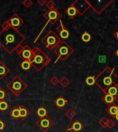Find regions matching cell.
<instances>
[{
	"label": "cell",
	"mask_w": 118,
	"mask_h": 132,
	"mask_svg": "<svg viewBox=\"0 0 118 132\" xmlns=\"http://www.w3.org/2000/svg\"><path fill=\"white\" fill-rule=\"evenodd\" d=\"M54 52L58 55V59L64 60L70 53V48L65 42H62L55 49Z\"/></svg>",
	"instance_id": "8992f818"
},
{
	"label": "cell",
	"mask_w": 118,
	"mask_h": 132,
	"mask_svg": "<svg viewBox=\"0 0 118 132\" xmlns=\"http://www.w3.org/2000/svg\"><path fill=\"white\" fill-rule=\"evenodd\" d=\"M7 87L14 96H19L27 87L26 83L19 76H15L7 84Z\"/></svg>",
	"instance_id": "7a4b0ae2"
},
{
	"label": "cell",
	"mask_w": 118,
	"mask_h": 132,
	"mask_svg": "<svg viewBox=\"0 0 118 132\" xmlns=\"http://www.w3.org/2000/svg\"><path fill=\"white\" fill-rule=\"evenodd\" d=\"M107 123H108V120L106 119L105 118H104L103 119L101 120V121L99 122L100 125H101L103 128H106V127H107Z\"/></svg>",
	"instance_id": "4316f807"
},
{
	"label": "cell",
	"mask_w": 118,
	"mask_h": 132,
	"mask_svg": "<svg viewBox=\"0 0 118 132\" xmlns=\"http://www.w3.org/2000/svg\"><path fill=\"white\" fill-rule=\"evenodd\" d=\"M37 3L40 4L41 6H43L44 4L47 3V2H46V1H37Z\"/></svg>",
	"instance_id": "8d00e7d4"
},
{
	"label": "cell",
	"mask_w": 118,
	"mask_h": 132,
	"mask_svg": "<svg viewBox=\"0 0 118 132\" xmlns=\"http://www.w3.org/2000/svg\"><path fill=\"white\" fill-rule=\"evenodd\" d=\"M10 70L8 67L3 63L0 62V79H3L9 73Z\"/></svg>",
	"instance_id": "7c38bea8"
},
{
	"label": "cell",
	"mask_w": 118,
	"mask_h": 132,
	"mask_svg": "<svg viewBox=\"0 0 118 132\" xmlns=\"http://www.w3.org/2000/svg\"><path fill=\"white\" fill-rule=\"evenodd\" d=\"M24 41V36L12 27L0 32V45L9 54L13 52Z\"/></svg>",
	"instance_id": "6da1fadb"
},
{
	"label": "cell",
	"mask_w": 118,
	"mask_h": 132,
	"mask_svg": "<svg viewBox=\"0 0 118 132\" xmlns=\"http://www.w3.org/2000/svg\"><path fill=\"white\" fill-rule=\"evenodd\" d=\"M108 112L112 116H115V115L118 113V107L117 106H111L108 109Z\"/></svg>",
	"instance_id": "ffe728a7"
},
{
	"label": "cell",
	"mask_w": 118,
	"mask_h": 132,
	"mask_svg": "<svg viewBox=\"0 0 118 132\" xmlns=\"http://www.w3.org/2000/svg\"><path fill=\"white\" fill-rule=\"evenodd\" d=\"M117 39H118V32L117 33Z\"/></svg>",
	"instance_id": "60d3db41"
},
{
	"label": "cell",
	"mask_w": 118,
	"mask_h": 132,
	"mask_svg": "<svg viewBox=\"0 0 118 132\" xmlns=\"http://www.w3.org/2000/svg\"><path fill=\"white\" fill-rule=\"evenodd\" d=\"M31 67V62L28 61H23L22 63H21V68H22L23 70L26 71V70H29Z\"/></svg>",
	"instance_id": "d6986e66"
},
{
	"label": "cell",
	"mask_w": 118,
	"mask_h": 132,
	"mask_svg": "<svg viewBox=\"0 0 118 132\" xmlns=\"http://www.w3.org/2000/svg\"><path fill=\"white\" fill-rule=\"evenodd\" d=\"M54 121L48 116L40 118L36 122V125L43 132H47L54 125Z\"/></svg>",
	"instance_id": "5b68a950"
},
{
	"label": "cell",
	"mask_w": 118,
	"mask_h": 132,
	"mask_svg": "<svg viewBox=\"0 0 118 132\" xmlns=\"http://www.w3.org/2000/svg\"><path fill=\"white\" fill-rule=\"evenodd\" d=\"M33 51L35 56L33 59L31 60V66L34 67L37 71H39L45 66L43 63V59L46 56V54L37 46L33 48Z\"/></svg>",
	"instance_id": "3957f363"
},
{
	"label": "cell",
	"mask_w": 118,
	"mask_h": 132,
	"mask_svg": "<svg viewBox=\"0 0 118 132\" xmlns=\"http://www.w3.org/2000/svg\"><path fill=\"white\" fill-rule=\"evenodd\" d=\"M18 55L23 61H28L31 62V60L34 57L35 54L33 53V49H31L28 45H25L23 48L22 51L20 53H19Z\"/></svg>",
	"instance_id": "9c48e42d"
},
{
	"label": "cell",
	"mask_w": 118,
	"mask_h": 132,
	"mask_svg": "<svg viewBox=\"0 0 118 132\" xmlns=\"http://www.w3.org/2000/svg\"><path fill=\"white\" fill-rule=\"evenodd\" d=\"M6 22L8 23L9 26L12 27L16 30H17L19 27L24 24V20L16 13L12 14L11 17L8 19Z\"/></svg>",
	"instance_id": "52a82bcc"
},
{
	"label": "cell",
	"mask_w": 118,
	"mask_h": 132,
	"mask_svg": "<svg viewBox=\"0 0 118 132\" xmlns=\"http://www.w3.org/2000/svg\"><path fill=\"white\" fill-rule=\"evenodd\" d=\"M6 123H5L2 120L0 119V131H3V130L4 129V128L6 127Z\"/></svg>",
	"instance_id": "4dcf8cb0"
},
{
	"label": "cell",
	"mask_w": 118,
	"mask_h": 132,
	"mask_svg": "<svg viewBox=\"0 0 118 132\" xmlns=\"http://www.w3.org/2000/svg\"><path fill=\"white\" fill-rule=\"evenodd\" d=\"M64 132H74V131H73L72 130L69 129H68L66 130V131H64Z\"/></svg>",
	"instance_id": "74e56055"
},
{
	"label": "cell",
	"mask_w": 118,
	"mask_h": 132,
	"mask_svg": "<svg viewBox=\"0 0 118 132\" xmlns=\"http://www.w3.org/2000/svg\"><path fill=\"white\" fill-rule=\"evenodd\" d=\"M7 97H8V94L6 92V91L2 87H0V102L5 101V99Z\"/></svg>",
	"instance_id": "44dd1931"
},
{
	"label": "cell",
	"mask_w": 118,
	"mask_h": 132,
	"mask_svg": "<svg viewBox=\"0 0 118 132\" xmlns=\"http://www.w3.org/2000/svg\"><path fill=\"white\" fill-rule=\"evenodd\" d=\"M67 103H68L67 101L65 100L64 98H63L62 96L58 97L56 99L55 101V102H54V103H55V105H57L59 108H60V109L63 108V107H64L66 104H67Z\"/></svg>",
	"instance_id": "5bb4252c"
},
{
	"label": "cell",
	"mask_w": 118,
	"mask_h": 132,
	"mask_svg": "<svg viewBox=\"0 0 118 132\" xmlns=\"http://www.w3.org/2000/svg\"><path fill=\"white\" fill-rule=\"evenodd\" d=\"M41 42L48 49L53 50L59 45L60 39L53 31L50 30L41 39Z\"/></svg>",
	"instance_id": "277c9868"
},
{
	"label": "cell",
	"mask_w": 118,
	"mask_h": 132,
	"mask_svg": "<svg viewBox=\"0 0 118 132\" xmlns=\"http://www.w3.org/2000/svg\"><path fill=\"white\" fill-rule=\"evenodd\" d=\"M104 83H105L106 85H107L110 84V83H111V79H110V77H108V78H104Z\"/></svg>",
	"instance_id": "836d02e7"
},
{
	"label": "cell",
	"mask_w": 118,
	"mask_h": 132,
	"mask_svg": "<svg viewBox=\"0 0 118 132\" xmlns=\"http://www.w3.org/2000/svg\"><path fill=\"white\" fill-rule=\"evenodd\" d=\"M19 115H20V119L24 120L31 114V111L28 109H27L24 105H20L19 106Z\"/></svg>",
	"instance_id": "30bf717a"
},
{
	"label": "cell",
	"mask_w": 118,
	"mask_h": 132,
	"mask_svg": "<svg viewBox=\"0 0 118 132\" xmlns=\"http://www.w3.org/2000/svg\"><path fill=\"white\" fill-rule=\"evenodd\" d=\"M10 116H12L15 120H17L20 118V115H19V107L18 106H15L12 108L9 112Z\"/></svg>",
	"instance_id": "4fadbf2b"
},
{
	"label": "cell",
	"mask_w": 118,
	"mask_h": 132,
	"mask_svg": "<svg viewBox=\"0 0 118 132\" xmlns=\"http://www.w3.org/2000/svg\"><path fill=\"white\" fill-rule=\"evenodd\" d=\"M66 115L68 118L71 119V118H72L74 117L75 115V113L72 111V109H69V110L66 113Z\"/></svg>",
	"instance_id": "484cf974"
},
{
	"label": "cell",
	"mask_w": 118,
	"mask_h": 132,
	"mask_svg": "<svg viewBox=\"0 0 118 132\" xmlns=\"http://www.w3.org/2000/svg\"><path fill=\"white\" fill-rule=\"evenodd\" d=\"M58 79L57 78V77H55V76H53V78L50 79V82H52V84L54 85H55L57 84V82H58Z\"/></svg>",
	"instance_id": "1f68e13d"
},
{
	"label": "cell",
	"mask_w": 118,
	"mask_h": 132,
	"mask_svg": "<svg viewBox=\"0 0 118 132\" xmlns=\"http://www.w3.org/2000/svg\"><path fill=\"white\" fill-rule=\"evenodd\" d=\"M57 30L60 32V35L61 38L62 39H66L68 38V36H69V32H68V30H66L65 28L64 27L63 24H62V21H60V26H57Z\"/></svg>",
	"instance_id": "8fae6325"
},
{
	"label": "cell",
	"mask_w": 118,
	"mask_h": 132,
	"mask_svg": "<svg viewBox=\"0 0 118 132\" xmlns=\"http://www.w3.org/2000/svg\"><path fill=\"white\" fill-rule=\"evenodd\" d=\"M43 16L47 19L48 22L51 24H53L60 17V14L56 9L53 8V9H50L49 10L46 11L43 14Z\"/></svg>",
	"instance_id": "ba28073f"
},
{
	"label": "cell",
	"mask_w": 118,
	"mask_h": 132,
	"mask_svg": "<svg viewBox=\"0 0 118 132\" xmlns=\"http://www.w3.org/2000/svg\"><path fill=\"white\" fill-rule=\"evenodd\" d=\"M104 101H105L106 103H108V104H110V103H112L114 101V97L113 96L110 94H106L104 98Z\"/></svg>",
	"instance_id": "7402d4cb"
},
{
	"label": "cell",
	"mask_w": 118,
	"mask_h": 132,
	"mask_svg": "<svg viewBox=\"0 0 118 132\" xmlns=\"http://www.w3.org/2000/svg\"><path fill=\"white\" fill-rule=\"evenodd\" d=\"M114 126H115V122H114L113 120H108L107 127H106L109 128V129H112Z\"/></svg>",
	"instance_id": "83f0119b"
},
{
	"label": "cell",
	"mask_w": 118,
	"mask_h": 132,
	"mask_svg": "<svg viewBox=\"0 0 118 132\" xmlns=\"http://www.w3.org/2000/svg\"><path fill=\"white\" fill-rule=\"evenodd\" d=\"M32 4H33V2H31V1H30V0H26V1H24V2H23V4H24L26 7H27V8H29V7L32 5Z\"/></svg>",
	"instance_id": "f1b7e54d"
},
{
	"label": "cell",
	"mask_w": 118,
	"mask_h": 132,
	"mask_svg": "<svg viewBox=\"0 0 118 132\" xmlns=\"http://www.w3.org/2000/svg\"><path fill=\"white\" fill-rule=\"evenodd\" d=\"M50 62V59L49 57H48L47 56L44 58V59H43V63H44V65H47Z\"/></svg>",
	"instance_id": "d6a6232c"
},
{
	"label": "cell",
	"mask_w": 118,
	"mask_h": 132,
	"mask_svg": "<svg viewBox=\"0 0 118 132\" xmlns=\"http://www.w3.org/2000/svg\"><path fill=\"white\" fill-rule=\"evenodd\" d=\"M83 128V125L82 124L78 121V120H76V121H75L72 124V125L70 127V128H68L69 129L72 130L73 131L75 132H79Z\"/></svg>",
	"instance_id": "9a60e30c"
},
{
	"label": "cell",
	"mask_w": 118,
	"mask_h": 132,
	"mask_svg": "<svg viewBox=\"0 0 118 132\" xmlns=\"http://www.w3.org/2000/svg\"><path fill=\"white\" fill-rule=\"evenodd\" d=\"M115 118H116V119H117L118 120V113H117V114H116V115H115Z\"/></svg>",
	"instance_id": "f35d334b"
},
{
	"label": "cell",
	"mask_w": 118,
	"mask_h": 132,
	"mask_svg": "<svg viewBox=\"0 0 118 132\" xmlns=\"http://www.w3.org/2000/svg\"><path fill=\"white\" fill-rule=\"evenodd\" d=\"M35 113H36V114H37L38 116H39L40 118H42L47 116L48 111L45 107H43V106H41V107H39V108L36 110Z\"/></svg>",
	"instance_id": "2e32d148"
},
{
	"label": "cell",
	"mask_w": 118,
	"mask_h": 132,
	"mask_svg": "<svg viewBox=\"0 0 118 132\" xmlns=\"http://www.w3.org/2000/svg\"><path fill=\"white\" fill-rule=\"evenodd\" d=\"M46 6H47L48 8H49L50 9H53L54 8V6H55V4L53 1H50V2H48L46 3Z\"/></svg>",
	"instance_id": "f546056e"
},
{
	"label": "cell",
	"mask_w": 118,
	"mask_h": 132,
	"mask_svg": "<svg viewBox=\"0 0 118 132\" xmlns=\"http://www.w3.org/2000/svg\"><path fill=\"white\" fill-rule=\"evenodd\" d=\"M9 106H10L9 104L6 101H1L0 102V111L2 112L6 111L9 108Z\"/></svg>",
	"instance_id": "ac0fdd59"
},
{
	"label": "cell",
	"mask_w": 118,
	"mask_h": 132,
	"mask_svg": "<svg viewBox=\"0 0 118 132\" xmlns=\"http://www.w3.org/2000/svg\"><path fill=\"white\" fill-rule=\"evenodd\" d=\"M86 82L89 85H93L95 83V78H93V76H89V77L86 78Z\"/></svg>",
	"instance_id": "d4e9b609"
},
{
	"label": "cell",
	"mask_w": 118,
	"mask_h": 132,
	"mask_svg": "<svg viewBox=\"0 0 118 132\" xmlns=\"http://www.w3.org/2000/svg\"><path fill=\"white\" fill-rule=\"evenodd\" d=\"M66 81H68V80H66L65 78H64L61 81H60V83H61L63 86H66V85H67L68 84V82H66Z\"/></svg>",
	"instance_id": "e575fe53"
},
{
	"label": "cell",
	"mask_w": 118,
	"mask_h": 132,
	"mask_svg": "<svg viewBox=\"0 0 118 132\" xmlns=\"http://www.w3.org/2000/svg\"><path fill=\"white\" fill-rule=\"evenodd\" d=\"M91 36H90V35H89V33L87 32H85L84 34L82 36V39L84 42H88V41H89L91 40Z\"/></svg>",
	"instance_id": "cb8c5ba5"
},
{
	"label": "cell",
	"mask_w": 118,
	"mask_h": 132,
	"mask_svg": "<svg viewBox=\"0 0 118 132\" xmlns=\"http://www.w3.org/2000/svg\"><path fill=\"white\" fill-rule=\"evenodd\" d=\"M116 54H117V55L118 56V50H117V52H116Z\"/></svg>",
	"instance_id": "ab89813d"
},
{
	"label": "cell",
	"mask_w": 118,
	"mask_h": 132,
	"mask_svg": "<svg viewBox=\"0 0 118 132\" xmlns=\"http://www.w3.org/2000/svg\"><path fill=\"white\" fill-rule=\"evenodd\" d=\"M65 12H66V14H68V16H70V17H73V16L77 14L76 8L72 6L68 7V8L66 9Z\"/></svg>",
	"instance_id": "e0dca14e"
},
{
	"label": "cell",
	"mask_w": 118,
	"mask_h": 132,
	"mask_svg": "<svg viewBox=\"0 0 118 132\" xmlns=\"http://www.w3.org/2000/svg\"><path fill=\"white\" fill-rule=\"evenodd\" d=\"M117 94V89L115 87H110L109 89H108V94L111 95V96H115Z\"/></svg>",
	"instance_id": "603a6c76"
},
{
	"label": "cell",
	"mask_w": 118,
	"mask_h": 132,
	"mask_svg": "<svg viewBox=\"0 0 118 132\" xmlns=\"http://www.w3.org/2000/svg\"><path fill=\"white\" fill-rule=\"evenodd\" d=\"M23 48H24V47H23L22 45H19V46H18V47H17L16 50H16V51H17V54H19V53H20L22 51Z\"/></svg>",
	"instance_id": "d590c367"
}]
</instances>
